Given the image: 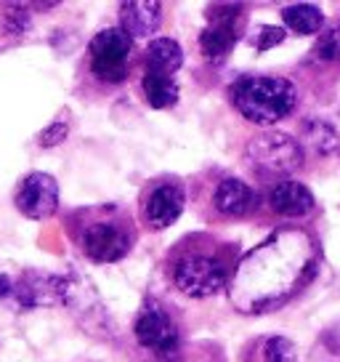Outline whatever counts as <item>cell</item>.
Listing matches in <instances>:
<instances>
[{
    "mask_svg": "<svg viewBox=\"0 0 340 362\" xmlns=\"http://www.w3.org/2000/svg\"><path fill=\"white\" fill-rule=\"evenodd\" d=\"M322 346L340 362V322H335L332 328L324 330V336H322Z\"/></svg>",
    "mask_w": 340,
    "mask_h": 362,
    "instance_id": "cb8c5ba5",
    "label": "cell"
},
{
    "mask_svg": "<svg viewBox=\"0 0 340 362\" xmlns=\"http://www.w3.org/2000/svg\"><path fill=\"white\" fill-rule=\"evenodd\" d=\"M186 205V194L178 184H157L144 203V221L152 229H168L178 221Z\"/></svg>",
    "mask_w": 340,
    "mask_h": 362,
    "instance_id": "7c38bea8",
    "label": "cell"
},
{
    "mask_svg": "<svg viewBox=\"0 0 340 362\" xmlns=\"http://www.w3.org/2000/svg\"><path fill=\"white\" fill-rule=\"evenodd\" d=\"M130 48H133V40H130L120 27L102 30V33L91 40L93 75L107 80V83H123L125 75H128Z\"/></svg>",
    "mask_w": 340,
    "mask_h": 362,
    "instance_id": "9c48e42d",
    "label": "cell"
},
{
    "mask_svg": "<svg viewBox=\"0 0 340 362\" xmlns=\"http://www.w3.org/2000/svg\"><path fill=\"white\" fill-rule=\"evenodd\" d=\"M128 226L130 224H123L117 218L91 221L80 232V248L96 264H112V261L125 259L133 245V235Z\"/></svg>",
    "mask_w": 340,
    "mask_h": 362,
    "instance_id": "ba28073f",
    "label": "cell"
},
{
    "mask_svg": "<svg viewBox=\"0 0 340 362\" xmlns=\"http://www.w3.org/2000/svg\"><path fill=\"white\" fill-rule=\"evenodd\" d=\"M16 208L19 214L32 218V221H43L59 211V184L51 173L35 170L30 176H24L16 192Z\"/></svg>",
    "mask_w": 340,
    "mask_h": 362,
    "instance_id": "30bf717a",
    "label": "cell"
},
{
    "mask_svg": "<svg viewBox=\"0 0 340 362\" xmlns=\"http://www.w3.org/2000/svg\"><path fill=\"white\" fill-rule=\"evenodd\" d=\"M269 205L274 214L284 216V218H303L314 211V194L308 192V187H303L300 181L284 179L272 187Z\"/></svg>",
    "mask_w": 340,
    "mask_h": 362,
    "instance_id": "5bb4252c",
    "label": "cell"
},
{
    "mask_svg": "<svg viewBox=\"0 0 340 362\" xmlns=\"http://www.w3.org/2000/svg\"><path fill=\"white\" fill-rule=\"evenodd\" d=\"M311 362H338V360H335V357H332V354H329V351L319 344L317 351H314V360H311Z\"/></svg>",
    "mask_w": 340,
    "mask_h": 362,
    "instance_id": "d4e9b609",
    "label": "cell"
},
{
    "mask_svg": "<svg viewBox=\"0 0 340 362\" xmlns=\"http://www.w3.org/2000/svg\"><path fill=\"white\" fill-rule=\"evenodd\" d=\"M284 40V30L282 27H272V24H266V27H258V33L253 37V43L258 51H269L274 45H279Z\"/></svg>",
    "mask_w": 340,
    "mask_h": 362,
    "instance_id": "7402d4cb",
    "label": "cell"
},
{
    "mask_svg": "<svg viewBox=\"0 0 340 362\" xmlns=\"http://www.w3.org/2000/svg\"><path fill=\"white\" fill-rule=\"evenodd\" d=\"M255 192L253 187L245 184L242 179H224L218 184L216 194H213V205H216L218 214L224 216H248L253 208H255Z\"/></svg>",
    "mask_w": 340,
    "mask_h": 362,
    "instance_id": "9a60e30c",
    "label": "cell"
},
{
    "mask_svg": "<svg viewBox=\"0 0 340 362\" xmlns=\"http://www.w3.org/2000/svg\"><path fill=\"white\" fill-rule=\"evenodd\" d=\"M245 160L258 176H266V179L290 176L303 165V147L293 136L269 131V134L250 139L248 149H245Z\"/></svg>",
    "mask_w": 340,
    "mask_h": 362,
    "instance_id": "277c9868",
    "label": "cell"
},
{
    "mask_svg": "<svg viewBox=\"0 0 340 362\" xmlns=\"http://www.w3.org/2000/svg\"><path fill=\"white\" fill-rule=\"evenodd\" d=\"M263 362H298V349L290 339L284 336H272V339L263 341L261 349Z\"/></svg>",
    "mask_w": 340,
    "mask_h": 362,
    "instance_id": "ffe728a7",
    "label": "cell"
},
{
    "mask_svg": "<svg viewBox=\"0 0 340 362\" xmlns=\"http://www.w3.org/2000/svg\"><path fill=\"white\" fill-rule=\"evenodd\" d=\"M300 134H303V144H306L311 152H317V155H329V152H335L340 144L335 128H332L327 120H319V117L306 120L303 128H300Z\"/></svg>",
    "mask_w": 340,
    "mask_h": 362,
    "instance_id": "d6986e66",
    "label": "cell"
},
{
    "mask_svg": "<svg viewBox=\"0 0 340 362\" xmlns=\"http://www.w3.org/2000/svg\"><path fill=\"white\" fill-rule=\"evenodd\" d=\"M231 102L239 115L255 125H274L293 115L298 104V90L290 80L272 75L242 78L231 88Z\"/></svg>",
    "mask_w": 340,
    "mask_h": 362,
    "instance_id": "7a4b0ae2",
    "label": "cell"
},
{
    "mask_svg": "<svg viewBox=\"0 0 340 362\" xmlns=\"http://www.w3.org/2000/svg\"><path fill=\"white\" fill-rule=\"evenodd\" d=\"M141 88H144L149 107H154V110H168V107L178 102V86L168 75H157V72H147L144 69Z\"/></svg>",
    "mask_w": 340,
    "mask_h": 362,
    "instance_id": "e0dca14e",
    "label": "cell"
},
{
    "mask_svg": "<svg viewBox=\"0 0 340 362\" xmlns=\"http://www.w3.org/2000/svg\"><path fill=\"white\" fill-rule=\"evenodd\" d=\"M218 11L224 13H210L213 24L202 30L200 35V48L210 62H221L226 59V54L237 45L239 40V16L242 8L239 6H218Z\"/></svg>",
    "mask_w": 340,
    "mask_h": 362,
    "instance_id": "8fae6325",
    "label": "cell"
},
{
    "mask_svg": "<svg viewBox=\"0 0 340 362\" xmlns=\"http://www.w3.org/2000/svg\"><path fill=\"white\" fill-rule=\"evenodd\" d=\"M183 64V51L173 37H154L147 48V72L173 78Z\"/></svg>",
    "mask_w": 340,
    "mask_h": 362,
    "instance_id": "2e32d148",
    "label": "cell"
},
{
    "mask_svg": "<svg viewBox=\"0 0 340 362\" xmlns=\"http://www.w3.org/2000/svg\"><path fill=\"white\" fill-rule=\"evenodd\" d=\"M317 272V248L303 232H279L239 264L231 285L234 304L245 312H269L298 293Z\"/></svg>",
    "mask_w": 340,
    "mask_h": 362,
    "instance_id": "6da1fadb",
    "label": "cell"
},
{
    "mask_svg": "<svg viewBox=\"0 0 340 362\" xmlns=\"http://www.w3.org/2000/svg\"><path fill=\"white\" fill-rule=\"evenodd\" d=\"M284 24L298 35H314L324 27V13L317 6H308V3H295L287 6L282 11Z\"/></svg>",
    "mask_w": 340,
    "mask_h": 362,
    "instance_id": "ac0fdd59",
    "label": "cell"
},
{
    "mask_svg": "<svg viewBox=\"0 0 340 362\" xmlns=\"http://www.w3.org/2000/svg\"><path fill=\"white\" fill-rule=\"evenodd\" d=\"M67 291V274L24 269L19 274H0V304L11 306L16 312L61 306Z\"/></svg>",
    "mask_w": 340,
    "mask_h": 362,
    "instance_id": "3957f363",
    "label": "cell"
},
{
    "mask_svg": "<svg viewBox=\"0 0 340 362\" xmlns=\"http://www.w3.org/2000/svg\"><path fill=\"white\" fill-rule=\"evenodd\" d=\"M173 283L192 298H207L221 293L229 283V267L216 256L192 253L176 261L173 267Z\"/></svg>",
    "mask_w": 340,
    "mask_h": 362,
    "instance_id": "8992f818",
    "label": "cell"
},
{
    "mask_svg": "<svg viewBox=\"0 0 340 362\" xmlns=\"http://www.w3.org/2000/svg\"><path fill=\"white\" fill-rule=\"evenodd\" d=\"M133 336L157 362H178L181 357V330L170 312L157 301L141 306L133 325Z\"/></svg>",
    "mask_w": 340,
    "mask_h": 362,
    "instance_id": "5b68a950",
    "label": "cell"
},
{
    "mask_svg": "<svg viewBox=\"0 0 340 362\" xmlns=\"http://www.w3.org/2000/svg\"><path fill=\"white\" fill-rule=\"evenodd\" d=\"M67 134H69V128H67V123H61V120H56V123H51L43 131V134L37 136V144L40 147H56V144H61L64 139H67Z\"/></svg>",
    "mask_w": 340,
    "mask_h": 362,
    "instance_id": "603a6c76",
    "label": "cell"
},
{
    "mask_svg": "<svg viewBox=\"0 0 340 362\" xmlns=\"http://www.w3.org/2000/svg\"><path fill=\"white\" fill-rule=\"evenodd\" d=\"M162 24V6L157 0H130L120 6V30L130 40H147Z\"/></svg>",
    "mask_w": 340,
    "mask_h": 362,
    "instance_id": "4fadbf2b",
    "label": "cell"
},
{
    "mask_svg": "<svg viewBox=\"0 0 340 362\" xmlns=\"http://www.w3.org/2000/svg\"><path fill=\"white\" fill-rule=\"evenodd\" d=\"M317 57L322 59V62H340V19L319 37Z\"/></svg>",
    "mask_w": 340,
    "mask_h": 362,
    "instance_id": "44dd1931",
    "label": "cell"
},
{
    "mask_svg": "<svg viewBox=\"0 0 340 362\" xmlns=\"http://www.w3.org/2000/svg\"><path fill=\"white\" fill-rule=\"evenodd\" d=\"M69 309V315L78 320L83 328L91 336L104 341H114V328L112 317L107 312V306L102 304L99 293L93 291V285L88 280H83L80 274H67V291H64V304Z\"/></svg>",
    "mask_w": 340,
    "mask_h": 362,
    "instance_id": "52a82bcc",
    "label": "cell"
}]
</instances>
